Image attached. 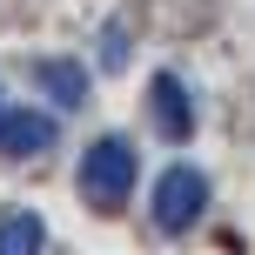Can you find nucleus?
I'll return each mask as SVG.
<instances>
[{"instance_id": "f257e3e1", "label": "nucleus", "mask_w": 255, "mask_h": 255, "mask_svg": "<svg viewBox=\"0 0 255 255\" xmlns=\"http://www.w3.org/2000/svg\"><path fill=\"white\" fill-rule=\"evenodd\" d=\"M134 175H141L134 148H128L121 134H101L81 154V202L88 208H121L128 195H134Z\"/></svg>"}, {"instance_id": "f03ea898", "label": "nucleus", "mask_w": 255, "mask_h": 255, "mask_svg": "<svg viewBox=\"0 0 255 255\" xmlns=\"http://www.w3.org/2000/svg\"><path fill=\"white\" fill-rule=\"evenodd\" d=\"M202 215H208V175L188 168V161H175L154 181V229L161 235H188Z\"/></svg>"}, {"instance_id": "7ed1b4c3", "label": "nucleus", "mask_w": 255, "mask_h": 255, "mask_svg": "<svg viewBox=\"0 0 255 255\" xmlns=\"http://www.w3.org/2000/svg\"><path fill=\"white\" fill-rule=\"evenodd\" d=\"M54 115H40V108H0V154L7 161H34V154L54 148Z\"/></svg>"}, {"instance_id": "20e7f679", "label": "nucleus", "mask_w": 255, "mask_h": 255, "mask_svg": "<svg viewBox=\"0 0 255 255\" xmlns=\"http://www.w3.org/2000/svg\"><path fill=\"white\" fill-rule=\"evenodd\" d=\"M148 115L168 141H188L195 134V94L181 88V74H154L148 81Z\"/></svg>"}, {"instance_id": "39448f33", "label": "nucleus", "mask_w": 255, "mask_h": 255, "mask_svg": "<svg viewBox=\"0 0 255 255\" xmlns=\"http://www.w3.org/2000/svg\"><path fill=\"white\" fill-rule=\"evenodd\" d=\"M34 81L54 94V108H81L88 101V67L81 61H34Z\"/></svg>"}, {"instance_id": "423d86ee", "label": "nucleus", "mask_w": 255, "mask_h": 255, "mask_svg": "<svg viewBox=\"0 0 255 255\" xmlns=\"http://www.w3.org/2000/svg\"><path fill=\"white\" fill-rule=\"evenodd\" d=\"M40 242H47V222L40 215H0V255H34Z\"/></svg>"}, {"instance_id": "0eeeda50", "label": "nucleus", "mask_w": 255, "mask_h": 255, "mask_svg": "<svg viewBox=\"0 0 255 255\" xmlns=\"http://www.w3.org/2000/svg\"><path fill=\"white\" fill-rule=\"evenodd\" d=\"M101 61H108V67H121V61H128V40H121V27H108V47H101Z\"/></svg>"}, {"instance_id": "6e6552de", "label": "nucleus", "mask_w": 255, "mask_h": 255, "mask_svg": "<svg viewBox=\"0 0 255 255\" xmlns=\"http://www.w3.org/2000/svg\"><path fill=\"white\" fill-rule=\"evenodd\" d=\"M0 108H7V101H0Z\"/></svg>"}]
</instances>
